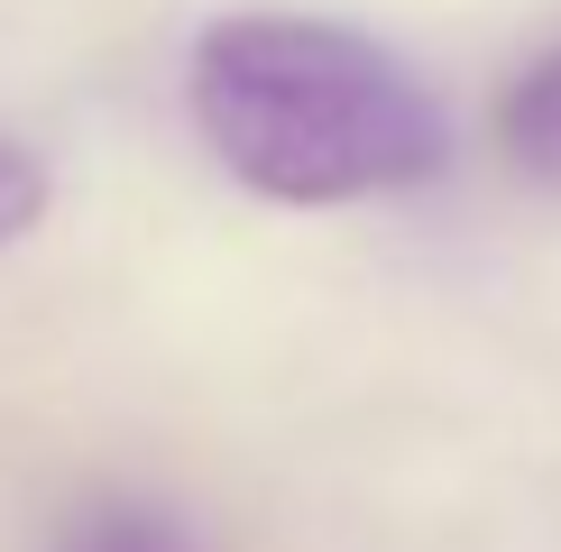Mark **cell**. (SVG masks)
I'll list each match as a JSON object with an SVG mask.
<instances>
[{"label":"cell","instance_id":"obj_2","mask_svg":"<svg viewBox=\"0 0 561 552\" xmlns=\"http://www.w3.org/2000/svg\"><path fill=\"white\" fill-rule=\"evenodd\" d=\"M497 138H506V157H516L525 175L561 184V46L516 74V92L497 102Z\"/></svg>","mask_w":561,"mask_h":552},{"label":"cell","instance_id":"obj_1","mask_svg":"<svg viewBox=\"0 0 561 552\" xmlns=\"http://www.w3.org/2000/svg\"><path fill=\"white\" fill-rule=\"evenodd\" d=\"M194 129L267 203H378L451 166V120L396 46L341 19L249 10L194 37Z\"/></svg>","mask_w":561,"mask_h":552},{"label":"cell","instance_id":"obj_4","mask_svg":"<svg viewBox=\"0 0 561 552\" xmlns=\"http://www.w3.org/2000/svg\"><path fill=\"white\" fill-rule=\"evenodd\" d=\"M37 212H46V166H37V148H19V138L0 129V249L28 240Z\"/></svg>","mask_w":561,"mask_h":552},{"label":"cell","instance_id":"obj_3","mask_svg":"<svg viewBox=\"0 0 561 552\" xmlns=\"http://www.w3.org/2000/svg\"><path fill=\"white\" fill-rule=\"evenodd\" d=\"M56 552H203V543L148 497H92L83 516H65Z\"/></svg>","mask_w":561,"mask_h":552}]
</instances>
